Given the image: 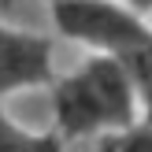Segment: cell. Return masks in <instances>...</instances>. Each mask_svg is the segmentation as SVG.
<instances>
[{"instance_id": "obj_1", "label": "cell", "mask_w": 152, "mask_h": 152, "mask_svg": "<svg viewBox=\"0 0 152 152\" xmlns=\"http://www.w3.org/2000/svg\"><path fill=\"white\" fill-rule=\"evenodd\" d=\"M52 134L63 145L119 134L141 123V100L111 56H93L63 78H52Z\"/></svg>"}, {"instance_id": "obj_9", "label": "cell", "mask_w": 152, "mask_h": 152, "mask_svg": "<svg viewBox=\"0 0 152 152\" xmlns=\"http://www.w3.org/2000/svg\"><path fill=\"white\" fill-rule=\"evenodd\" d=\"M0 4H11V0H0Z\"/></svg>"}, {"instance_id": "obj_8", "label": "cell", "mask_w": 152, "mask_h": 152, "mask_svg": "<svg viewBox=\"0 0 152 152\" xmlns=\"http://www.w3.org/2000/svg\"><path fill=\"white\" fill-rule=\"evenodd\" d=\"M141 123H152V100L145 104V108H141Z\"/></svg>"}, {"instance_id": "obj_5", "label": "cell", "mask_w": 152, "mask_h": 152, "mask_svg": "<svg viewBox=\"0 0 152 152\" xmlns=\"http://www.w3.org/2000/svg\"><path fill=\"white\" fill-rule=\"evenodd\" d=\"M115 63L126 71V78H130V86H134V93H137L141 108H145V104L152 100V34L141 45L126 48L123 56H115Z\"/></svg>"}, {"instance_id": "obj_7", "label": "cell", "mask_w": 152, "mask_h": 152, "mask_svg": "<svg viewBox=\"0 0 152 152\" xmlns=\"http://www.w3.org/2000/svg\"><path fill=\"white\" fill-rule=\"evenodd\" d=\"M119 4H126L134 15H141V19H145V15H152V0H119Z\"/></svg>"}, {"instance_id": "obj_3", "label": "cell", "mask_w": 152, "mask_h": 152, "mask_svg": "<svg viewBox=\"0 0 152 152\" xmlns=\"http://www.w3.org/2000/svg\"><path fill=\"white\" fill-rule=\"evenodd\" d=\"M52 67H56V48L45 34L0 26V96L48 86L56 78Z\"/></svg>"}, {"instance_id": "obj_4", "label": "cell", "mask_w": 152, "mask_h": 152, "mask_svg": "<svg viewBox=\"0 0 152 152\" xmlns=\"http://www.w3.org/2000/svg\"><path fill=\"white\" fill-rule=\"evenodd\" d=\"M0 152H67V145L52 130H45V134L22 130L19 123H11L0 111Z\"/></svg>"}, {"instance_id": "obj_6", "label": "cell", "mask_w": 152, "mask_h": 152, "mask_svg": "<svg viewBox=\"0 0 152 152\" xmlns=\"http://www.w3.org/2000/svg\"><path fill=\"white\" fill-rule=\"evenodd\" d=\"M96 152H152V123H137L119 134H104L96 141Z\"/></svg>"}, {"instance_id": "obj_2", "label": "cell", "mask_w": 152, "mask_h": 152, "mask_svg": "<svg viewBox=\"0 0 152 152\" xmlns=\"http://www.w3.org/2000/svg\"><path fill=\"white\" fill-rule=\"evenodd\" d=\"M48 15L67 41H78L111 59L152 34L148 22L119 0H48Z\"/></svg>"}]
</instances>
